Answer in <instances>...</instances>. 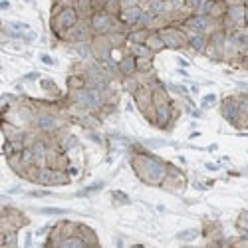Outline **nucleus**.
Instances as JSON below:
<instances>
[{"mask_svg": "<svg viewBox=\"0 0 248 248\" xmlns=\"http://www.w3.org/2000/svg\"><path fill=\"white\" fill-rule=\"evenodd\" d=\"M131 165H133L137 177L143 183L155 185V187H161L163 179L167 177V173H169V165L159 161L157 157H153L149 153H137V155H133Z\"/></svg>", "mask_w": 248, "mask_h": 248, "instance_id": "1", "label": "nucleus"}, {"mask_svg": "<svg viewBox=\"0 0 248 248\" xmlns=\"http://www.w3.org/2000/svg\"><path fill=\"white\" fill-rule=\"evenodd\" d=\"M90 24H92V30H93V36H106L109 32H115V30H125L123 24L119 22L117 16H111L109 12L106 10H99L95 12L92 18H90ZM129 32V30H127Z\"/></svg>", "mask_w": 248, "mask_h": 248, "instance_id": "2", "label": "nucleus"}, {"mask_svg": "<svg viewBox=\"0 0 248 248\" xmlns=\"http://www.w3.org/2000/svg\"><path fill=\"white\" fill-rule=\"evenodd\" d=\"M78 20H79V16H78L76 8H74V6H66V8L62 10L60 14L52 16V20H50L52 32L56 34V38L64 40V34H66V30H70V28H72V26L78 22Z\"/></svg>", "mask_w": 248, "mask_h": 248, "instance_id": "3", "label": "nucleus"}, {"mask_svg": "<svg viewBox=\"0 0 248 248\" xmlns=\"http://www.w3.org/2000/svg\"><path fill=\"white\" fill-rule=\"evenodd\" d=\"M159 34L163 38L165 46L171 50H181L189 46V36L181 26H165L163 30H159Z\"/></svg>", "mask_w": 248, "mask_h": 248, "instance_id": "4", "label": "nucleus"}, {"mask_svg": "<svg viewBox=\"0 0 248 248\" xmlns=\"http://www.w3.org/2000/svg\"><path fill=\"white\" fill-rule=\"evenodd\" d=\"M92 38H93L92 24H90V20H84V18H79L78 22L70 30H66V34H64V40L66 42H72V44L92 42Z\"/></svg>", "mask_w": 248, "mask_h": 248, "instance_id": "5", "label": "nucleus"}, {"mask_svg": "<svg viewBox=\"0 0 248 248\" xmlns=\"http://www.w3.org/2000/svg\"><path fill=\"white\" fill-rule=\"evenodd\" d=\"M90 46H92V56L95 58V62H106L111 58L113 48L108 42V36H93Z\"/></svg>", "mask_w": 248, "mask_h": 248, "instance_id": "6", "label": "nucleus"}, {"mask_svg": "<svg viewBox=\"0 0 248 248\" xmlns=\"http://www.w3.org/2000/svg\"><path fill=\"white\" fill-rule=\"evenodd\" d=\"M133 99H135V106L137 109L143 113L145 109H149L153 106V86L151 84H143L135 93H133Z\"/></svg>", "mask_w": 248, "mask_h": 248, "instance_id": "7", "label": "nucleus"}, {"mask_svg": "<svg viewBox=\"0 0 248 248\" xmlns=\"http://www.w3.org/2000/svg\"><path fill=\"white\" fill-rule=\"evenodd\" d=\"M175 117H177V113L173 109V103H167V106H159L157 108V117H155V125L161 127V129H171Z\"/></svg>", "mask_w": 248, "mask_h": 248, "instance_id": "8", "label": "nucleus"}, {"mask_svg": "<svg viewBox=\"0 0 248 248\" xmlns=\"http://www.w3.org/2000/svg\"><path fill=\"white\" fill-rule=\"evenodd\" d=\"M141 14H143V8L141 6H131V8L121 10V14L117 18H119V22L123 26H127V30H131V28H137L139 20H141Z\"/></svg>", "mask_w": 248, "mask_h": 248, "instance_id": "9", "label": "nucleus"}, {"mask_svg": "<svg viewBox=\"0 0 248 248\" xmlns=\"http://www.w3.org/2000/svg\"><path fill=\"white\" fill-rule=\"evenodd\" d=\"M117 70H119V76H121V78L133 76V74L137 72V58H135L133 54H125L123 58H119Z\"/></svg>", "mask_w": 248, "mask_h": 248, "instance_id": "10", "label": "nucleus"}, {"mask_svg": "<svg viewBox=\"0 0 248 248\" xmlns=\"http://www.w3.org/2000/svg\"><path fill=\"white\" fill-rule=\"evenodd\" d=\"M2 220H6L8 224H12L16 231L20 229V226H24L28 222V218L22 213L16 211V209H8V206H4V209H2Z\"/></svg>", "mask_w": 248, "mask_h": 248, "instance_id": "11", "label": "nucleus"}, {"mask_svg": "<svg viewBox=\"0 0 248 248\" xmlns=\"http://www.w3.org/2000/svg\"><path fill=\"white\" fill-rule=\"evenodd\" d=\"M72 6L76 8L78 16H79V18H84V20H90V18L95 14L93 0H74Z\"/></svg>", "mask_w": 248, "mask_h": 248, "instance_id": "12", "label": "nucleus"}, {"mask_svg": "<svg viewBox=\"0 0 248 248\" xmlns=\"http://www.w3.org/2000/svg\"><path fill=\"white\" fill-rule=\"evenodd\" d=\"M209 46V36L206 34H189V48L197 54H204Z\"/></svg>", "mask_w": 248, "mask_h": 248, "instance_id": "13", "label": "nucleus"}, {"mask_svg": "<svg viewBox=\"0 0 248 248\" xmlns=\"http://www.w3.org/2000/svg\"><path fill=\"white\" fill-rule=\"evenodd\" d=\"M149 34H151L149 28H131L127 32V44H145Z\"/></svg>", "mask_w": 248, "mask_h": 248, "instance_id": "14", "label": "nucleus"}, {"mask_svg": "<svg viewBox=\"0 0 248 248\" xmlns=\"http://www.w3.org/2000/svg\"><path fill=\"white\" fill-rule=\"evenodd\" d=\"M145 46H147L153 54H157V52H161V50L167 48V46H165V42H163V38H161V34H159V32H151V34L147 36Z\"/></svg>", "mask_w": 248, "mask_h": 248, "instance_id": "15", "label": "nucleus"}, {"mask_svg": "<svg viewBox=\"0 0 248 248\" xmlns=\"http://www.w3.org/2000/svg\"><path fill=\"white\" fill-rule=\"evenodd\" d=\"M78 234L86 240L88 246H97V236H95V232L90 229V226H86V224H78Z\"/></svg>", "mask_w": 248, "mask_h": 248, "instance_id": "16", "label": "nucleus"}, {"mask_svg": "<svg viewBox=\"0 0 248 248\" xmlns=\"http://www.w3.org/2000/svg\"><path fill=\"white\" fill-rule=\"evenodd\" d=\"M129 54H133L135 58H153L155 56L145 44H129Z\"/></svg>", "mask_w": 248, "mask_h": 248, "instance_id": "17", "label": "nucleus"}, {"mask_svg": "<svg viewBox=\"0 0 248 248\" xmlns=\"http://www.w3.org/2000/svg\"><path fill=\"white\" fill-rule=\"evenodd\" d=\"M86 88V76L84 74H72L68 78V90H81Z\"/></svg>", "mask_w": 248, "mask_h": 248, "instance_id": "18", "label": "nucleus"}, {"mask_svg": "<svg viewBox=\"0 0 248 248\" xmlns=\"http://www.w3.org/2000/svg\"><path fill=\"white\" fill-rule=\"evenodd\" d=\"M137 72L141 74L153 72V58H137Z\"/></svg>", "mask_w": 248, "mask_h": 248, "instance_id": "19", "label": "nucleus"}, {"mask_svg": "<svg viewBox=\"0 0 248 248\" xmlns=\"http://www.w3.org/2000/svg\"><path fill=\"white\" fill-rule=\"evenodd\" d=\"M103 10L109 12L111 16H119L121 14V0H106V6Z\"/></svg>", "mask_w": 248, "mask_h": 248, "instance_id": "20", "label": "nucleus"}, {"mask_svg": "<svg viewBox=\"0 0 248 248\" xmlns=\"http://www.w3.org/2000/svg\"><path fill=\"white\" fill-rule=\"evenodd\" d=\"M236 229L240 231V234H242L244 238H248V211H244V213L238 217V220H236Z\"/></svg>", "mask_w": 248, "mask_h": 248, "instance_id": "21", "label": "nucleus"}, {"mask_svg": "<svg viewBox=\"0 0 248 248\" xmlns=\"http://www.w3.org/2000/svg\"><path fill=\"white\" fill-rule=\"evenodd\" d=\"M204 2H206V0H185V6H187L193 14H197V12L202 8Z\"/></svg>", "mask_w": 248, "mask_h": 248, "instance_id": "22", "label": "nucleus"}, {"mask_svg": "<svg viewBox=\"0 0 248 248\" xmlns=\"http://www.w3.org/2000/svg\"><path fill=\"white\" fill-rule=\"evenodd\" d=\"M2 246H16V231L2 234Z\"/></svg>", "mask_w": 248, "mask_h": 248, "instance_id": "23", "label": "nucleus"}, {"mask_svg": "<svg viewBox=\"0 0 248 248\" xmlns=\"http://www.w3.org/2000/svg\"><path fill=\"white\" fill-rule=\"evenodd\" d=\"M42 88H44L46 92L58 93V88H56V84H54V81H50V79H42Z\"/></svg>", "mask_w": 248, "mask_h": 248, "instance_id": "24", "label": "nucleus"}, {"mask_svg": "<svg viewBox=\"0 0 248 248\" xmlns=\"http://www.w3.org/2000/svg\"><path fill=\"white\" fill-rule=\"evenodd\" d=\"M131 6H141V0H121V10L131 8Z\"/></svg>", "mask_w": 248, "mask_h": 248, "instance_id": "25", "label": "nucleus"}, {"mask_svg": "<svg viewBox=\"0 0 248 248\" xmlns=\"http://www.w3.org/2000/svg\"><path fill=\"white\" fill-rule=\"evenodd\" d=\"M226 4L229 6H244L246 0H226Z\"/></svg>", "mask_w": 248, "mask_h": 248, "instance_id": "26", "label": "nucleus"}, {"mask_svg": "<svg viewBox=\"0 0 248 248\" xmlns=\"http://www.w3.org/2000/svg\"><path fill=\"white\" fill-rule=\"evenodd\" d=\"M44 213H48V215H62L64 211H58V209H44Z\"/></svg>", "mask_w": 248, "mask_h": 248, "instance_id": "27", "label": "nucleus"}, {"mask_svg": "<svg viewBox=\"0 0 248 248\" xmlns=\"http://www.w3.org/2000/svg\"><path fill=\"white\" fill-rule=\"evenodd\" d=\"M213 101H215V95H206V97H204V106H211Z\"/></svg>", "mask_w": 248, "mask_h": 248, "instance_id": "28", "label": "nucleus"}, {"mask_svg": "<svg viewBox=\"0 0 248 248\" xmlns=\"http://www.w3.org/2000/svg\"><path fill=\"white\" fill-rule=\"evenodd\" d=\"M246 26H248V8H246Z\"/></svg>", "mask_w": 248, "mask_h": 248, "instance_id": "29", "label": "nucleus"}, {"mask_svg": "<svg viewBox=\"0 0 248 248\" xmlns=\"http://www.w3.org/2000/svg\"><path fill=\"white\" fill-rule=\"evenodd\" d=\"M244 6H246V8H248V0H246V4H244Z\"/></svg>", "mask_w": 248, "mask_h": 248, "instance_id": "30", "label": "nucleus"}]
</instances>
